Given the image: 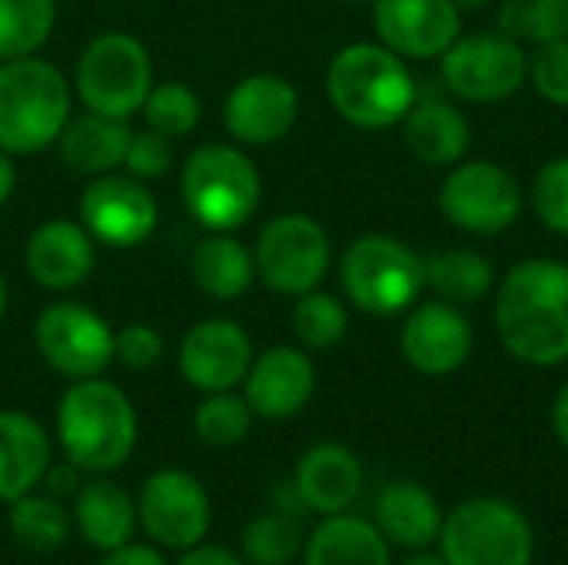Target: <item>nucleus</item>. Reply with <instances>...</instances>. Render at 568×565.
Masks as SVG:
<instances>
[{
  "instance_id": "1",
  "label": "nucleus",
  "mask_w": 568,
  "mask_h": 565,
  "mask_svg": "<svg viewBox=\"0 0 568 565\" xmlns=\"http://www.w3.org/2000/svg\"><path fill=\"white\" fill-rule=\"evenodd\" d=\"M493 323L503 350L536 370L568 360V263L532 256L516 263L496 286Z\"/></svg>"
},
{
  "instance_id": "2",
  "label": "nucleus",
  "mask_w": 568,
  "mask_h": 565,
  "mask_svg": "<svg viewBox=\"0 0 568 565\" xmlns=\"http://www.w3.org/2000/svg\"><path fill=\"white\" fill-rule=\"evenodd\" d=\"M140 440V420L130 396L103 380H73L57 403V443L80 473L106 476L120 470Z\"/></svg>"
},
{
  "instance_id": "3",
  "label": "nucleus",
  "mask_w": 568,
  "mask_h": 565,
  "mask_svg": "<svg viewBox=\"0 0 568 565\" xmlns=\"http://www.w3.org/2000/svg\"><path fill=\"white\" fill-rule=\"evenodd\" d=\"M326 97L333 110L359 130H386L403 123L419 97L409 63L379 40H359L326 67Z\"/></svg>"
},
{
  "instance_id": "4",
  "label": "nucleus",
  "mask_w": 568,
  "mask_h": 565,
  "mask_svg": "<svg viewBox=\"0 0 568 565\" xmlns=\"http://www.w3.org/2000/svg\"><path fill=\"white\" fill-rule=\"evenodd\" d=\"M73 83L43 57L0 60V150L30 157L53 147L70 120Z\"/></svg>"
},
{
  "instance_id": "5",
  "label": "nucleus",
  "mask_w": 568,
  "mask_h": 565,
  "mask_svg": "<svg viewBox=\"0 0 568 565\" xmlns=\"http://www.w3.org/2000/svg\"><path fill=\"white\" fill-rule=\"evenodd\" d=\"M180 196L206 233H233L256 216L263 176L240 143H203L183 163Z\"/></svg>"
},
{
  "instance_id": "6",
  "label": "nucleus",
  "mask_w": 568,
  "mask_h": 565,
  "mask_svg": "<svg viewBox=\"0 0 568 565\" xmlns=\"http://www.w3.org/2000/svg\"><path fill=\"white\" fill-rule=\"evenodd\" d=\"M339 283L359 313L399 316L426 290L423 256L389 233H363L339 256Z\"/></svg>"
},
{
  "instance_id": "7",
  "label": "nucleus",
  "mask_w": 568,
  "mask_h": 565,
  "mask_svg": "<svg viewBox=\"0 0 568 565\" xmlns=\"http://www.w3.org/2000/svg\"><path fill=\"white\" fill-rule=\"evenodd\" d=\"M439 553L449 565H532L536 529L529 516L503 496H466L439 533Z\"/></svg>"
},
{
  "instance_id": "8",
  "label": "nucleus",
  "mask_w": 568,
  "mask_h": 565,
  "mask_svg": "<svg viewBox=\"0 0 568 565\" xmlns=\"http://www.w3.org/2000/svg\"><path fill=\"white\" fill-rule=\"evenodd\" d=\"M153 83L150 50L126 30H106L93 37L73 67V93L80 97L83 110L113 120H130L140 113Z\"/></svg>"
},
{
  "instance_id": "9",
  "label": "nucleus",
  "mask_w": 568,
  "mask_h": 565,
  "mask_svg": "<svg viewBox=\"0 0 568 565\" xmlns=\"http://www.w3.org/2000/svg\"><path fill=\"white\" fill-rule=\"evenodd\" d=\"M256 280L280 296L316 290L333 263V243L320 220L306 213H280L263 223L253 243Z\"/></svg>"
},
{
  "instance_id": "10",
  "label": "nucleus",
  "mask_w": 568,
  "mask_h": 565,
  "mask_svg": "<svg viewBox=\"0 0 568 565\" xmlns=\"http://www.w3.org/2000/svg\"><path fill=\"white\" fill-rule=\"evenodd\" d=\"M443 87L466 103H499L529 80V53L506 33H459L439 57Z\"/></svg>"
},
{
  "instance_id": "11",
  "label": "nucleus",
  "mask_w": 568,
  "mask_h": 565,
  "mask_svg": "<svg viewBox=\"0 0 568 565\" xmlns=\"http://www.w3.org/2000/svg\"><path fill=\"white\" fill-rule=\"evenodd\" d=\"M443 216L473 236L509 230L523 213V190L516 176L493 160H459L439 186Z\"/></svg>"
},
{
  "instance_id": "12",
  "label": "nucleus",
  "mask_w": 568,
  "mask_h": 565,
  "mask_svg": "<svg viewBox=\"0 0 568 565\" xmlns=\"http://www.w3.org/2000/svg\"><path fill=\"white\" fill-rule=\"evenodd\" d=\"M113 326L77 300H57L40 310L33 323V343L43 363L73 380L103 376L113 363Z\"/></svg>"
},
{
  "instance_id": "13",
  "label": "nucleus",
  "mask_w": 568,
  "mask_h": 565,
  "mask_svg": "<svg viewBox=\"0 0 568 565\" xmlns=\"http://www.w3.org/2000/svg\"><path fill=\"white\" fill-rule=\"evenodd\" d=\"M77 213L93 243L110 250H133L160 226V203L143 180L130 173H103L87 183Z\"/></svg>"
},
{
  "instance_id": "14",
  "label": "nucleus",
  "mask_w": 568,
  "mask_h": 565,
  "mask_svg": "<svg viewBox=\"0 0 568 565\" xmlns=\"http://www.w3.org/2000/svg\"><path fill=\"white\" fill-rule=\"evenodd\" d=\"M136 516L143 533L156 546L186 553L206 539L213 506L206 486L193 473L166 466L143 480L136 496Z\"/></svg>"
},
{
  "instance_id": "15",
  "label": "nucleus",
  "mask_w": 568,
  "mask_h": 565,
  "mask_svg": "<svg viewBox=\"0 0 568 565\" xmlns=\"http://www.w3.org/2000/svg\"><path fill=\"white\" fill-rule=\"evenodd\" d=\"M473 343L476 333L463 306H453L446 300H426L406 310L399 330V353L413 373L429 380L453 376L469 363Z\"/></svg>"
},
{
  "instance_id": "16",
  "label": "nucleus",
  "mask_w": 568,
  "mask_h": 565,
  "mask_svg": "<svg viewBox=\"0 0 568 565\" xmlns=\"http://www.w3.org/2000/svg\"><path fill=\"white\" fill-rule=\"evenodd\" d=\"M250 363H253V340L240 323L226 316H210L193 323L176 350L180 376L203 396L243 386Z\"/></svg>"
},
{
  "instance_id": "17",
  "label": "nucleus",
  "mask_w": 568,
  "mask_h": 565,
  "mask_svg": "<svg viewBox=\"0 0 568 565\" xmlns=\"http://www.w3.org/2000/svg\"><path fill=\"white\" fill-rule=\"evenodd\" d=\"M300 117V93L280 73H250L223 100V127L240 147L280 143Z\"/></svg>"
},
{
  "instance_id": "18",
  "label": "nucleus",
  "mask_w": 568,
  "mask_h": 565,
  "mask_svg": "<svg viewBox=\"0 0 568 565\" xmlns=\"http://www.w3.org/2000/svg\"><path fill=\"white\" fill-rule=\"evenodd\" d=\"M373 30L403 60H436L456 43L463 10L449 0H373Z\"/></svg>"
},
{
  "instance_id": "19",
  "label": "nucleus",
  "mask_w": 568,
  "mask_h": 565,
  "mask_svg": "<svg viewBox=\"0 0 568 565\" xmlns=\"http://www.w3.org/2000/svg\"><path fill=\"white\" fill-rule=\"evenodd\" d=\"M316 393V366L303 346H270L260 356H253L246 380H243V400L250 403L253 416L283 423L306 410V403Z\"/></svg>"
},
{
  "instance_id": "20",
  "label": "nucleus",
  "mask_w": 568,
  "mask_h": 565,
  "mask_svg": "<svg viewBox=\"0 0 568 565\" xmlns=\"http://www.w3.org/2000/svg\"><path fill=\"white\" fill-rule=\"evenodd\" d=\"M23 266L30 280L50 293H70L90 280L97 266V243L80 220H43L23 243Z\"/></svg>"
},
{
  "instance_id": "21",
  "label": "nucleus",
  "mask_w": 568,
  "mask_h": 565,
  "mask_svg": "<svg viewBox=\"0 0 568 565\" xmlns=\"http://www.w3.org/2000/svg\"><path fill=\"white\" fill-rule=\"evenodd\" d=\"M293 486L313 516H336L346 513L356 496L363 493V463L346 443H316L310 446L296 470Z\"/></svg>"
},
{
  "instance_id": "22",
  "label": "nucleus",
  "mask_w": 568,
  "mask_h": 565,
  "mask_svg": "<svg viewBox=\"0 0 568 565\" xmlns=\"http://www.w3.org/2000/svg\"><path fill=\"white\" fill-rule=\"evenodd\" d=\"M446 509L436 493L416 480H393L373 500V523L393 549H433L443 533Z\"/></svg>"
},
{
  "instance_id": "23",
  "label": "nucleus",
  "mask_w": 568,
  "mask_h": 565,
  "mask_svg": "<svg viewBox=\"0 0 568 565\" xmlns=\"http://www.w3.org/2000/svg\"><path fill=\"white\" fill-rule=\"evenodd\" d=\"M53 463V443L40 420L20 410H0V503L33 493Z\"/></svg>"
},
{
  "instance_id": "24",
  "label": "nucleus",
  "mask_w": 568,
  "mask_h": 565,
  "mask_svg": "<svg viewBox=\"0 0 568 565\" xmlns=\"http://www.w3.org/2000/svg\"><path fill=\"white\" fill-rule=\"evenodd\" d=\"M469 140V120L456 103L419 93L403 117V143L426 167H456L466 157Z\"/></svg>"
},
{
  "instance_id": "25",
  "label": "nucleus",
  "mask_w": 568,
  "mask_h": 565,
  "mask_svg": "<svg viewBox=\"0 0 568 565\" xmlns=\"http://www.w3.org/2000/svg\"><path fill=\"white\" fill-rule=\"evenodd\" d=\"M70 519H73V529L80 533V539L100 553L133 543L136 526H140L136 500L110 480H93V483L80 486L73 496Z\"/></svg>"
},
{
  "instance_id": "26",
  "label": "nucleus",
  "mask_w": 568,
  "mask_h": 565,
  "mask_svg": "<svg viewBox=\"0 0 568 565\" xmlns=\"http://www.w3.org/2000/svg\"><path fill=\"white\" fill-rule=\"evenodd\" d=\"M303 565H393V546L373 519L346 509L316 523L303 543Z\"/></svg>"
},
{
  "instance_id": "27",
  "label": "nucleus",
  "mask_w": 568,
  "mask_h": 565,
  "mask_svg": "<svg viewBox=\"0 0 568 565\" xmlns=\"http://www.w3.org/2000/svg\"><path fill=\"white\" fill-rule=\"evenodd\" d=\"M130 137H133L130 120H113V117H100L87 110L83 117L67 120L57 147H60V160L73 173L103 176L123 167Z\"/></svg>"
},
{
  "instance_id": "28",
  "label": "nucleus",
  "mask_w": 568,
  "mask_h": 565,
  "mask_svg": "<svg viewBox=\"0 0 568 565\" xmlns=\"http://www.w3.org/2000/svg\"><path fill=\"white\" fill-rule=\"evenodd\" d=\"M190 273L206 296L223 303L240 300L256 280L253 250L233 233H206L190 253Z\"/></svg>"
},
{
  "instance_id": "29",
  "label": "nucleus",
  "mask_w": 568,
  "mask_h": 565,
  "mask_svg": "<svg viewBox=\"0 0 568 565\" xmlns=\"http://www.w3.org/2000/svg\"><path fill=\"white\" fill-rule=\"evenodd\" d=\"M426 290L453 306H476L496 286L493 260L479 250H439L423 256Z\"/></svg>"
},
{
  "instance_id": "30",
  "label": "nucleus",
  "mask_w": 568,
  "mask_h": 565,
  "mask_svg": "<svg viewBox=\"0 0 568 565\" xmlns=\"http://www.w3.org/2000/svg\"><path fill=\"white\" fill-rule=\"evenodd\" d=\"M10 536L20 549L33 553V556H50L57 549H63V543L70 539L73 519L63 509V503L50 493H27L20 500L10 503Z\"/></svg>"
},
{
  "instance_id": "31",
  "label": "nucleus",
  "mask_w": 568,
  "mask_h": 565,
  "mask_svg": "<svg viewBox=\"0 0 568 565\" xmlns=\"http://www.w3.org/2000/svg\"><path fill=\"white\" fill-rule=\"evenodd\" d=\"M290 323H293L296 343L306 353L336 350L346 340V333H349V313H346L343 300L333 296V293H323L320 286L303 293V296H296Z\"/></svg>"
},
{
  "instance_id": "32",
  "label": "nucleus",
  "mask_w": 568,
  "mask_h": 565,
  "mask_svg": "<svg viewBox=\"0 0 568 565\" xmlns=\"http://www.w3.org/2000/svg\"><path fill=\"white\" fill-rule=\"evenodd\" d=\"M57 27V0H0V60L33 57Z\"/></svg>"
},
{
  "instance_id": "33",
  "label": "nucleus",
  "mask_w": 568,
  "mask_h": 565,
  "mask_svg": "<svg viewBox=\"0 0 568 565\" xmlns=\"http://www.w3.org/2000/svg\"><path fill=\"white\" fill-rule=\"evenodd\" d=\"M303 526L296 516L270 509L250 519L243 529V559L250 565H290L303 556Z\"/></svg>"
},
{
  "instance_id": "34",
  "label": "nucleus",
  "mask_w": 568,
  "mask_h": 565,
  "mask_svg": "<svg viewBox=\"0 0 568 565\" xmlns=\"http://www.w3.org/2000/svg\"><path fill=\"white\" fill-rule=\"evenodd\" d=\"M253 410L243 396H236L233 390L226 393H206L193 413V433L203 446L213 450H233L240 446L250 430H253Z\"/></svg>"
},
{
  "instance_id": "35",
  "label": "nucleus",
  "mask_w": 568,
  "mask_h": 565,
  "mask_svg": "<svg viewBox=\"0 0 568 565\" xmlns=\"http://www.w3.org/2000/svg\"><path fill=\"white\" fill-rule=\"evenodd\" d=\"M146 117V127L176 140V137H186L196 130L200 117H203V103L200 97L186 87V83H176V80H163V83H153L150 93H146V103L140 110Z\"/></svg>"
},
{
  "instance_id": "36",
  "label": "nucleus",
  "mask_w": 568,
  "mask_h": 565,
  "mask_svg": "<svg viewBox=\"0 0 568 565\" xmlns=\"http://www.w3.org/2000/svg\"><path fill=\"white\" fill-rule=\"evenodd\" d=\"M532 210L552 233L568 236V153L549 160L532 183Z\"/></svg>"
},
{
  "instance_id": "37",
  "label": "nucleus",
  "mask_w": 568,
  "mask_h": 565,
  "mask_svg": "<svg viewBox=\"0 0 568 565\" xmlns=\"http://www.w3.org/2000/svg\"><path fill=\"white\" fill-rule=\"evenodd\" d=\"M529 83L546 103L568 107V40L536 43V53H529Z\"/></svg>"
},
{
  "instance_id": "38",
  "label": "nucleus",
  "mask_w": 568,
  "mask_h": 565,
  "mask_svg": "<svg viewBox=\"0 0 568 565\" xmlns=\"http://www.w3.org/2000/svg\"><path fill=\"white\" fill-rule=\"evenodd\" d=\"M176 153H173V140L156 133V130H133L126 157H123V170L136 180H156L163 173H170Z\"/></svg>"
},
{
  "instance_id": "39",
  "label": "nucleus",
  "mask_w": 568,
  "mask_h": 565,
  "mask_svg": "<svg viewBox=\"0 0 568 565\" xmlns=\"http://www.w3.org/2000/svg\"><path fill=\"white\" fill-rule=\"evenodd\" d=\"M163 353H166V343L160 330H153L150 323H130L113 333V360L133 373L153 370L163 360Z\"/></svg>"
},
{
  "instance_id": "40",
  "label": "nucleus",
  "mask_w": 568,
  "mask_h": 565,
  "mask_svg": "<svg viewBox=\"0 0 568 565\" xmlns=\"http://www.w3.org/2000/svg\"><path fill=\"white\" fill-rule=\"evenodd\" d=\"M532 3V33L529 40H568V0H529Z\"/></svg>"
},
{
  "instance_id": "41",
  "label": "nucleus",
  "mask_w": 568,
  "mask_h": 565,
  "mask_svg": "<svg viewBox=\"0 0 568 565\" xmlns=\"http://www.w3.org/2000/svg\"><path fill=\"white\" fill-rule=\"evenodd\" d=\"M499 33L513 37V40H529L532 33V3L529 0H506L499 7Z\"/></svg>"
},
{
  "instance_id": "42",
  "label": "nucleus",
  "mask_w": 568,
  "mask_h": 565,
  "mask_svg": "<svg viewBox=\"0 0 568 565\" xmlns=\"http://www.w3.org/2000/svg\"><path fill=\"white\" fill-rule=\"evenodd\" d=\"M100 565H166V559H163V553L153 549V546L126 543V546H116V549L103 553Z\"/></svg>"
},
{
  "instance_id": "43",
  "label": "nucleus",
  "mask_w": 568,
  "mask_h": 565,
  "mask_svg": "<svg viewBox=\"0 0 568 565\" xmlns=\"http://www.w3.org/2000/svg\"><path fill=\"white\" fill-rule=\"evenodd\" d=\"M176 565H250L240 553H233V549H226V546H193V549H186Z\"/></svg>"
},
{
  "instance_id": "44",
  "label": "nucleus",
  "mask_w": 568,
  "mask_h": 565,
  "mask_svg": "<svg viewBox=\"0 0 568 565\" xmlns=\"http://www.w3.org/2000/svg\"><path fill=\"white\" fill-rule=\"evenodd\" d=\"M549 420H552V433H556L559 446L568 453V380L559 386V393H556V400H552Z\"/></svg>"
},
{
  "instance_id": "45",
  "label": "nucleus",
  "mask_w": 568,
  "mask_h": 565,
  "mask_svg": "<svg viewBox=\"0 0 568 565\" xmlns=\"http://www.w3.org/2000/svg\"><path fill=\"white\" fill-rule=\"evenodd\" d=\"M13 190H17V167H13V157L0 150V206L13 196Z\"/></svg>"
},
{
  "instance_id": "46",
  "label": "nucleus",
  "mask_w": 568,
  "mask_h": 565,
  "mask_svg": "<svg viewBox=\"0 0 568 565\" xmlns=\"http://www.w3.org/2000/svg\"><path fill=\"white\" fill-rule=\"evenodd\" d=\"M399 565H449L443 559L439 549H416V553H406V559Z\"/></svg>"
},
{
  "instance_id": "47",
  "label": "nucleus",
  "mask_w": 568,
  "mask_h": 565,
  "mask_svg": "<svg viewBox=\"0 0 568 565\" xmlns=\"http://www.w3.org/2000/svg\"><path fill=\"white\" fill-rule=\"evenodd\" d=\"M449 3H456L459 10H483L489 0H449Z\"/></svg>"
},
{
  "instance_id": "48",
  "label": "nucleus",
  "mask_w": 568,
  "mask_h": 565,
  "mask_svg": "<svg viewBox=\"0 0 568 565\" xmlns=\"http://www.w3.org/2000/svg\"><path fill=\"white\" fill-rule=\"evenodd\" d=\"M7 303H10V296H7V280H3V273H0V323H3V316H7Z\"/></svg>"
},
{
  "instance_id": "49",
  "label": "nucleus",
  "mask_w": 568,
  "mask_h": 565,
  "mask_svg": "<svg viewBox=\"0 0 568 565\" xmlns=\"http://www.w3.org/2000/svg\"><path fill=\"white\" fill-rule=\"evenodd\" d=\"M356 3H373V0H356Z\"/></svg>"
}]
</instances>
